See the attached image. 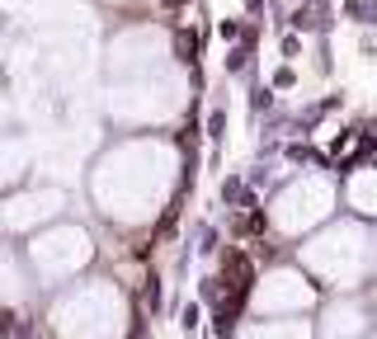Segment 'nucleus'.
<instances>
[{"label": "nucleus", "instance_id": "1", "mask_svg": "<svg viewBox=\"0 0 377 339\" xmlns=\"http://www.w3.org/2000/svg\"><path fill=\"white\" fill-rule=\"evenodd\" d=\"M288 198H293V203H312V198H302V188H293V193H288ZM312 217H321V212H316V207H302V226H307V222H312Z\"/></svg>", "mask_w": 377, "mask_h": 339}, {"label": "nucleus", "instance_id": "2", "mask_svg": "<svg viewBox=\"0 0 377 339\" xmlns=\"http://www.w3.org/2000/svg\"><path fill=\"white\" fill-rule=\"evenodd\" d=\"M179 325H184V330H198V307H193V302H188V307H184V316H179Z\"/></svg>", "mask_w": 377, "mask_h": 339}]
</instances>
